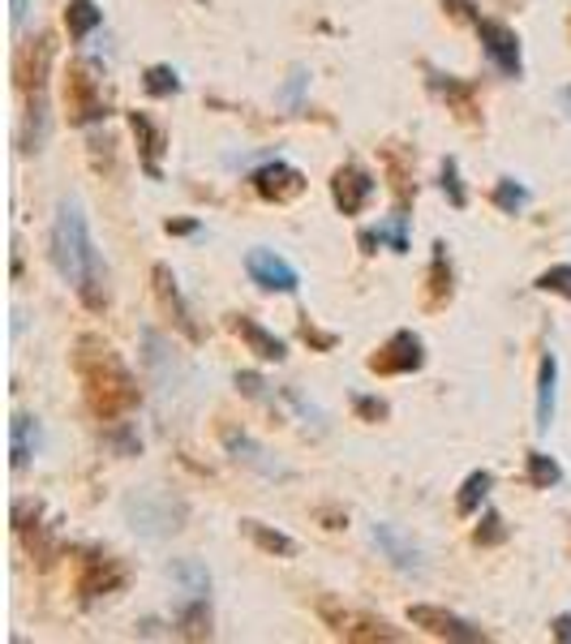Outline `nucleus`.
Instances as JSON below:
<instances>
[{
  "label": "nucleus",
  "mask_w": 571,
  "mask_h": 644,
  "mask_svg": "<svg viewBox=\"0 0 571 644\" xmlns=\"http://www.w3.org/2000/svg\"><path fill=\"white\" fill-rule=\"evenodd\" d=\"M52 262L61 271V280L78 292V301L90 314L108 310V267L99 258V249L90 242L86 215L74 198L56 206V224H52Z\"/></svg>",
  "instance_id": "obj_1"
},
{
  "label": "nucleus",
  "mask_w": 571,
  "mask_h": 644,
  "mask_svg": "<svg viewBox=\"0 0 571 644\" xmlns=\"http://www.w3.org/2000/svg\"><path fill=\"white\" fill-rule=\"evenodd\" d=\"M74 369H78L82 387H86V404L99 421H117L121 412L138 408V378L112 353V344H104L99 335H82L78 340Z\"/></svg>",
  "instance_id": "obj_2"
},
{
  "label": "nucleus",
  "mask_w": 571,
  "mask_h": 644,
  "mask_svg": "<svg viewBox=\"0 0 571 644\" xmlns=\"http://www.w3.org/2000/svg\"><path fill=\"white\" fill-rule=\"evenodd\" d=\"M125 520H129L133 533H142V537H168V533H176L185 524V503L172 498L168 490L147 485V490H138V494L125 498Z\"/></svg>",
  "instance_id": "obj_3"
},
{
  "label": "nucleus",
  "mask_w": 571,
  "mask_h": 644,
  "mask_svg": "<svg viewBox=\"0 0 571 644\" xmlns=\"http://www.w3.org/2000/svg\"><path fill=\"white\" fill-rule=\"evenodd\" d=\"M319 614H323V623L335 632V636H344V641H400V632L387 623V619H374V614H366V610H353V605H340L331 602V598H323L319 602Z\"/></svg>",
  "instance_id": "obj_4"
},
{
  "label": "nucleus",
  "mask_w": 571,
  "mask_h": 644,
  "mask_svg": "<svg viewBox=\"0 0 571 644\" xmlns=\"http://www.w3.org/2000/svg\"><path fill=\"white\" fill-rule=\"evenodd\" d=\"M477 40L482 52L489 56V65L503 74V78H525V52H520V35L498 22V18H477Z\"/></svg>",
  "instance_id": "obj_5"
},
{
  "label": "nucleus",
  "mask_w": 571,
  "mask_h": 644,
  "mask_svg": "<svg viewBox=\"0 0 571 644\" xmlns=\"http://www.w3.org/2000/svg\"><path fill=\"white\" fill-rule=\"evenodd\" d=\"M65 108H69V125H95L108 117L99 78L86 65H69L65 74Z\"/></svg>",
  "instance_id": "obj_6"
},
{
  "label": "nucleus",
  "mask_w": 571,
  "mask_h": 644,
  "mask_svg": "<svg viewBox=\"0 0 571 644\" xmlns=\"http://www.w3.org/2000/svg\"><path fill=\"white\" fill-rule=\"evenodd\" d=\"M408 623L412 627H421L425 636H434V641H460V644H486L489 636L482 627H473L468 619H460V614H451L443 605H408Z\"/></svg>",
  "instance_id": "obj_7"
},
{
  "label": "nucleus",
  "mask_w": 571,
  "mask_h": 644,
  "mask_svg": "<svg viewBox=\"0 0 571 644\" xmlns=\"http://www.w3.org/2000/svg\"><path fill=\"white\" fill-rule=\"evenodd\" d=\"M374 190H378V181H374V172L362 168L357 160L340 163L335 172H331V198L335 206L344 211V215H362L374 198Z\"/></svg>",
  "instance_id": "obj_8"
},
{
  "label": "nucleus",
  "mask_w": 571,
  "mask_h": 644,
  "mask_svg": "<svg viewBox=\"0 0 571 644\" xmlns=\"http://www.w3.org/2000/svg\"><path fill=\"white\" fill-rule=\"evenodd\" d=\"M249 185H254L258 198L276 202V206H284V202L305 194V176L284 160H267L262 168H254V172H249Z\"/></svg>",
  "instance_id": "obj_9"
},
{
  "label": "nucleus",
  "mask_w": 571,
  "mask_h": 644,
  "mask_svg": "<svg viewBox=\"0 0 571 644\" xmlns=\"http://www.w3.org/2000/svg\"><path fill=\"white\" fill-rule=\"evenodd\" d=\"M366 365L369 374H417L425 365V344L417 331H396Z\"/></svg>",
  "instance_id": "obj_10"
},
{
  "label": "nucleus",
  "mask_w": 571,
  "mask_h": 644,
  "mask_svg": "<svg viewBox=\"0 0 571 644\" xmlns=\"http://www.w3.org/2000/svg\"><path fill=\"white\" fill-rule=\"evenodd\" d=\"M245 271H249V280L258 283L262 292H297L301 288V276H297V267L288 262V258H280L276 249H249L245 254Z\"/></svg>",
  "instance_id": "obj_11"
},
{
  "label": "nucleus",
  "mask_w": 571,
  "mask_h": 644,
  "mask_svg": "<svg viewBox=\"0 0 571 644\" xmlns=\"http://www.w3.org/2000/svg\"><path fill=\"white\" fill-rule=\"evenodd\" d=\"M369 541L383 550V559L396 567V571H405V576H425V555H421V546H417L408 533H400L396 524L378 520L369 528Z\"/></svg>",
  "instance_id": "obj_12"
},
{
  "label": "nucleus",
  "mask_w": 571,
  "mask_h": 644,
  "mask_svg": "<svg viewBox=\"0 0 571 644\" xmlns=\"http://www.w3.org/2000/svg\"><path fill=\"white\" fill-rule=\"evenodd\" d=\"M52 56H56V43L47 31H40L35 40H26L13 56V78L18 86L31 95V90H43L47 86V69H52Z\"/></svg>",
  "instance_id": "obj_13"
},
{
  "label": "nucleus",
  "mask_w": 571,
  "mask_h": 644,
  "mask_svg": "<svg viewBox=\"0 0 571 644\" xmlns=\"http://www.w3.org/2000/svg\"><path fill=\"white\" fill-rule=\"evenodd\" d=\"M219 443H224V451H228L237 464L254 469L258 477H288L284 464H280V460H276L262 443H254L241 426H224V430H219Z\"/></svg>",
  "instance_id": "obj_14"
},
{
  "label": "nucleus",
  "mask_w": 571,
  "mask_h": 644,
  "mask_svg": "<svg viewBox=\"0 0 571 644\" xmlns=\"http://www.w3.org/2000/svg\"><path fill=\"white\" fill-rule=\"evenodd\" d=\"M151 280H155V297H160L163 314L176 322V331L185 335V340H203V326L194 322V310L185 305V297H181V288H176V276H172V267L168 262H155L151 267Z\"/></svg>",
  "instance_id": "obj_15"
},
{
  "label": "nucleus",
  "mask_w": 571,
  "mask_h": 644,
  "mask_svg": "<svg viewBox=\"0 0 571 644\" xmlns=\"http://www.w3.org/2000/svg\"><path fill=\"white\" fill-rule=\"evenodd\" d=\"M142 348H147V353H142V365H147L151 383L163 387V391H172V387H176V378L185 374V365H181V357L172 353V344L163 340L160 331H151V326H147V331H142Z\"/></svg>",
  "instance_id": "obj_16"
},
{
  "label": "nucleus",
  "mask_w": 571,
  "mask_h": 644,
  "mask_svg": "<svg viewBox=\"0 0 571 644\" xmlns=\"http://www.w3.org/2000/svg\"><path fill=\"white\" fill-rule=\"evenodd\" d=\"M125 121H129L133 138H138V163H142V172H147L151 181H163L160 160H163V151H168V133H163L147 112H125Z\"/></svg>",
  "instance_id": "obj_17"
},
{
  "label": "nucleus",
  "mask_w": 571,
  "mask_h": 644,
  "mask_svg": "<svg viewBox=\"0 0 571 644\" xmlns=\"http://www.w3.org/2000/svg\"><path fill=\"white\" fill-rule=\"evenodd\" d=\"M430 74V90L448 104L451 112L460 117V121H468V125H477L482 121V112H477V90H473V82H464V78H455V74H443V69H425Z\"/></svg>",
  "instance_id": "obj_18"
},
{
  "label": "nucleus",
  "mask_w": 571,
  "mask_h": 644,
  "mask_svg": "<svg viewBox=\"0 0 571 644\" xmlns=\"http://www.w3.org/2000/svg\"><path fill=\"white\" fill-rule=\"evenodd\" d=\"M125 571L117 559H108V555H86L78 567V593L86 602H95V598H104V593H112V589H121Z\"/></svg>",
  "instance_id": "obj_19"
},
{
  "label": "nucleus",
  "mask_w": 571,
  "mask_h": 644,
  "mask_svg": "<svg viewBox=\"0 0 571 644\" xmlns=\"http://www.w3.org/2000/svg\"><path fill=\"white\" fill-rule=\"evenodd\" d=\"M228 331L233 335H241L245 348L254 353V357H262V362H284L288 357V344L276 335V331H267L262 322H254L249 314H228Z\"/></svg>",
  "instance_id": "obj_20"
},
{
  "label": "nucleus",
  "mask_w": 571,
  "mask_h": 644,
  "mask_svg": "<svg viewBox=\"0 0 571 644\" xmlns=\"http://www.w3.org/2000/svg\"><path fill=\"white\" fill-rule=\"evenodd\" d=\"M554 412H559V357L546 353L537 369V430L541 434L554 426Z\"/></svg>",
  "instance_id": "obj_21"
},
{
  "label": "nucleus",
  "mask_w": 571,
  "mask_h": 644,
  "mask_svg": "<svg viewBox=\"0 0 571 644\" xmlns=\"http://www.w3.org/2000/svg\"><path fill=\"white\" fill-rule=\"evenodd\" d=\"M40 443H43L40 421L26 417V412H13V421H9V464L22 473L31 464V455L40 451Z\"/></svg>",
  "instance_id": "obj_22"
},
{
  "label": "nucleus",
  "mask_w": 571,
  "mask_h": 644,
  "mask_svg": "<svg viewBox=\"0 0 571 644\" xmlns=\"http://www.w3.org/2000/svg\"><path fill=\"white\" fill-rule=\"evenodd\" d=\"M455 297V280H451V258L448 245L434 242V258H430V276H425V310H448V301Z\"/></svg>",
  "instance_id": "obj_23"
},
{
  "label": "nucleus",
  "mask_w": 571,
  "mask_h": 644,
  "mask_svg": "<svg viewBox=\"0 0 571 644\" xmlns=\"http://www.w3.org/2000/svg\"><path fill=\"white\" fill-rule=\"evenodd\" d=\"M357 245H362V254H374L378 245H387L391 254H408V211L396 206V215H387L378 228H366Z\"/></svg>",
  "instance_id": "obj_24"
},
{
  "label": "nucleus",
  "mask_w": 571,
  "mask_h": 644,
  "mask_svg": "<svg viewBox=\"0 0 571 644\" xmlns=\"http://www.w3.org/2000/svg\"><path fill=\"white\" fill-rule=\"evenodd\" d=\"M26 121H22V133H18V147L31 155V151H43L47 147V133H52V117H47V95L43 90H31L26 95Z\"/></svg>",
  "instance_id": "obj_25"
},
{
  "label": "nucleus",
  "mask_w": 571,
  "mask_h": 644,
  "mask_svg": "<svg viewBox=\"0 0 571 644\" xmlns=\"http://www.w3.org/2000/svg\"><path fill=\"white\" fill-rule=\"evenodd\" d=\"M383 163H387V172H391L396 206H405L408 211V202L417 194V185H412V151H405L400 142H387V147H383Z\"/></svg>",
  "instance_id": "obj_26"
},
{
  "label": "nucleus",
  "mask_w": 571,
  "mask_h": 644,
  "mask_svg": "<svg viewBox=\"0 0 571 644\" xmlns=\"http://www.w3.org/2000/svg\"><path fill=\"white\" fill-rule=\"evenodd\" d=\"M176 632L185 641H211V598L176 602Z\"/></svg>",
  "instance_id": "obj_27"
},
{
  "label": "nucleus",
  "mask_w": 571,
  "mask_h": 644,
  "mask_svg": "<svg viewBox=\"0 0 571 644\" xmlns=\"http://www.w3.org/2000/svg\"><path fill=\"white\" fill-rule=\"evenodd\" d=\"M168 576L181 584V602H190V598H211V576H206V567L198 559H172L168 564Z\"/></svg>",
  "instance_id": "obj_28"
},
{
  "label": "nucleus",
  "mask_w": 571,
  "mask_h": 644,
  "mask_svg": "<svg viewBox=\"0 0 571 644\" xmlns=\"http://www.w3.org/2000/svg\"><path fill=\"white\" fill-rule=\"evenodd\" d=\"M65 26H69V40L82 43L86 35H95L104 26V9L95 0H69L65 4Z\"/></svg>",
  "instance_id": "obj_29"
},
{
  "label": "nucleus",
  "mask_w": 571,
  "mask_h": 644,
  "mask_svg": "<svg viewBox=\"0 0 571 644\" xmlns=\"http://www.w3.org/2000/svg\"><path fill=\"white\" fill-rule=\"evenodd\" d=\"M241 533L258 546V550H267V555H280V559H292L297 555V541L280 533V528H267L262 520H241Z\"/></svg>",
  "instance_id": "obj_30"
},
{
  "label": "nucleus",
  "mask_w": 571,
  "mask_h": 644,
  "mask_svg": "<svg viewBox=\"0 0 571 644\" xmlns=\"http://www.w3.org/2000/svg\"><path fill=\"white\" fill-rule=\"evenodd\" d=\"M489 485H494V473H489V469L468 473L464 485H460V494H455V512H460V516H477V512H482V503H486Z\"/></svg>",
  "instance_id": "obj_31"
},
{
  "label": "nucleus",
  "mask_w": 571,
  "mask_h": 644,
  "mask_svg": "<svg viewBox=\"0 0 571 644\" xmlns=\"http://www.w3.org/2000/svg\"><path fill=\"white\" fill-rule=\"evenodd\" d=\"M525 477H529L532 490H554V485L563 482V469H559V460H554V455H546V451H529Z\"/></svg>",
  "instance_id": "obj_32"
},
{
  "label": "nucleus",
  "mask_w": 571,
  "mask_h": 644,
  "mask_svg": "<svg viewBox=\"0 0 571 644\" xmlns=\"http://www.w3.org/2000/svg\"><path fill=\"white\" fill-rule=\"evenodd\" d=\"M529 198H532V194L525 190V185H520V181H516V176H503V181L489 190V202H494L503 215H520V211L529 206Z\"/></svg>",
  "instance_id": "obj_33"
},
{
  "label": "nucleus",
  "mask_w": 571,
  "mask_h": 644,
  "mask_svg": "<svg viewBox=\"0 0 571 644\" xmlns=\"http://www.w3.org/2000/svg\"><path fill=\"white\" fill-rule=\"evenodd\" d=\"M142 90H147L151 99H172V95H181V74H176L172 65H151V69L142 74Z\"/></svg>",
  "instance_id": "obj_34"
},
{
  "label": "nucleus",
  "mask_w": 571,
  "mask_h": 644,
  "mask_svg": "<svg viewBox=\"0 0 571 644\" xmlns=\"http://www.w3.org/2000/svg\"><path fill=\"white\" fill-rule=\"evenodd\" d=\"M305 86H310V69H305V65H292V69H288V82L280 86V108L301 112V108H305Z\"/></svg>",
  "instance_id": "obj_35"
},
{
  "label": "nucleus",
  "mask_w": 571,
  "mask_h": 644,
  "mask_svg": "<svg viewBox=\"0 0 571 644\" xmlns=\"http://www.w3.org/2000/svg\"><path fill=\"white\" fill-rule=\"evenodd\" d=\"M104 443L112 447L117 455H138V451H142V439H138V430H133L129 421H112V426L104 430Z\"/></svg>",
  "instance_id": "obj_36"
},
{
  "label": "nucleus",
  "mask_w": 571,
  "mask_h": 644,
  "mask_svg": "<svg viewBox=\"0 0 571 644\" xmlns=\"http://www.w3.org/2000/svg\"><path fill=\"white\" fill-rule=\"evenodd\" d=\"M439 185H443V194H448V202L455 206V211H464L468 206V190H464V181H460V163L443 160V176H439Z\"/></svg>",
  "instance_id": "obj_37"
},
{
  "label": "nucleus",
  "mask_w": 571,
  "mask_h": 644,
  "mask_svg": "<svg viewBox=\"0 0 571 644\" xmlns=\"http://www.w3.org/2000/svg\"><path fill=\"white\" fill-rule=\"evenodd\" d=\"M537 288L541 292H554V297H568L571 301V262H554L537 276Z\"/></svg>",
  "instance_id": "obj_38"
},
{
  "label": "nucleus",
  "mask_w": 571,
  "mask_h": 644,
  "mask_svg": "<svg viewBox=\"0 0 571 644\" xmlns=\"http://www.w3.org/2000/svg\"><path fill=\"white\" fill-rule=\"evenodd\" d=\"M473 541H477V546H503V541H507V524H503V516H498V512H486L482 524L473 528Z\"/></svg>",
  "instance_id": "obj_39"
},
{
  "label": "nucleus",
  "mask_w": 571,
  "mask_h": 644,
  "mask_svg": "<svg viewBox=\"0 0 571 644\" xmlns=\"http://www.w3.org/2000/svg\"><path fill=\"white\" fill-rule=\"evenodd\" d=\"M284 400L292 404L297 412H301V421H310V426H314V430L323 434V430H326V417H323V408H319V404H310L305 396H301V391H297V387H284Z\"/></svg>",
  "instance_id": "obj_40"
},
{
  "label": "nucleus",
  "mask_w": 571,
  "mask_h": 644,
  "mask_svg": "<svg viewBox=\"0 0 571 644\" xmlns=\"http://www.w3.org/2000/svg\"><path fill=\"white\" fill-rule=\"evenodd\" d=\"M353 412L374 426V421H387V417H391V404L378 400V396H353Z\"/></svg>",
  "instance_id": "obj_41"
},
{
  "label": "nucleus",
  "mask_w": 571,
  "mask_h": 644,
  "mask_svg": "<svg viewBox=\"0 0 571 644\" xmlns=\"http://www.w3.org/2000/svg\"><path fill=\"white\" fill-rule=\"evenodd\" d=\"M297 335H301L310 348H319V353H331V348H335V335H331V331H319V326L310 322V314H301V322H297Z\"/></svg>",
  "instance_id": "obj_42"
},
{
  "label": "nucleus",
  "mask_w": 571,
  "mask_h": 644,
  "mask_svg": "<svg viewBox=\"0 0 571 644\" xmlns=\"http://www.w3.org/2000/svg\"><path fill=\"white\" fill-rule=\"evenodd\" d=\"M237 387H241V396H249V400H262V404L271 400L262 374H254V369H241V374H237Z\"/></svg>",
  "instance_id": "obj_43"
},
{
  "label": "nucleus",
  "mask_w": 571,
  "mask_h": 644,
  "mask_svg": "<svg viewBox=\"0 0 571 644\" xmlns=\"http://www.w3.org/2000/svg\"><path fill=\"white\" fill-rule=\"evenodd\" d=\"M163 233L168 237H198V219H168Z\"/></svg>",
  "instance_id": "obj_44"
},
{
  "label": "nucleus",
  "mask_w": 571,
  "mask_h": 644,
  "mask_svg": "<svg viewBox=\"0 0 571 644\" xmlns=\"http://www.w3.org/2000/svg\"><path fill=\"white\" fill-rule=\"evenodd\" d=\"M443 9H448L451 18H473V22H477V13H473V0H443Z\"/></svg>",
  "instance_id": "obj_45"
},
{
  "label": "nucleus",
  "mask_w": 571,
  "mask_h": 644,
  "mask_svg": "<svg viewBox=\"0 0 571 644\" xmlns=\"http://www.w3.org/2000/svg\"><path fill=\"white\" fill-rule=\"evenodd\" d=\"M554 641L571 644V614H559V619H554Z\"/></svg>",
  "instance_id": "obj_46"
},
{
  "label": "nucleus",
  "mask_w": 571,
  "mask_h": 644,
  "mask_svg": "<svg viewBox=\"0 0 571 644\" xmlns=\"http://www.w3.org/2000/svg\"><path fill=\"white\" fill-rule=\"evenodd\" d=\"M9 4H13V9H9V22H13V31H18V26L26 22V0H9Z\"/></svg>",
  "instance_id": "obj_47"
},
{
  "label": "nucleus",
  "mask_w": 571,
  "mask_h": 644,
  "mask_svg": "<svg viewBox=\"0 0 571 644\" xmlns=\"http://www.w3.org/2000/svg\"><path fill=\"white\" fill-rule=\"evenodd\" d=\"M563 104L571 108V86H563Z\"/></svg>",
  "instance_id": "obj_48"
},
{
  "label": "nucleus",
  "mask_w": 571,
  "mask_h": 644,
  "mask_svg": "<svg viewBox=\"0 0 571 644\" xmlns=\"http://www.w3.org/2000/svg\"><path fill=\"white\" fill-rule=\"evenodd\" d=\"M503 4H520V0H503Z\"/></svg>",
  "instance_id": "obj_49"
},
{
  "label": "nucleus",
  "mask_w": 571,
  "mask_h": 644,
  "mask_svg": "<svg viewBox=\"0 0 571 644\" xmlns=\"http://www.w3.org/2000/svg\"><path fill=\"white\" fill-rule=\"evenodd\" d=\"M568 35H571V18H568Z\"/></svg>",
  "instance_id": "obj_50"
}]
</instances>
